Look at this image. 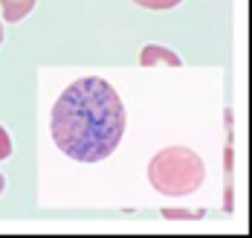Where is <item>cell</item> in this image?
Here are the masks:
<instances>
[{
  "label": "cell",
  "instance_id": "obj_7",
  "mask_svg": "<svg viewBox=\"0 0 252 238\" xmlns=\"http://www.w3.org/2000/svg\"><path fill=\"white\" fill-rule=\"evenodd\" d=\"M165 218H174V221H189V218H200V212L194 215V212H171V209H162Z\"/></svg>",
  "mask_w": 252,
  "mask_h": 238
},
{
  "label": "cell",
  "instance_id": "obj_8",
  "mask_svg": "<svg viewBox=\"0 0 252 238\" xmlns=\"http://www.w3.org/2000/svg\"><path fill=\"white\" fill-rule=\"evenodd\" d=\"M3 189H6V180H3V174H0V195H3Z\"/></svg>",
  "mask_w": 252,
  "mask_h": 238
},
{
  "label": "cell",
  "instance_id": "obj_4",
  "mask_svg": "<svg viewBox=\"0 0 252 238\" xmlns=\"http://www.w3.org/2000/svg\"><path fill=\"white\" fill-rule=\"evenodd\" d=\"M0 9L9 24H18L35 9V0H0Z\"/></svg>",
  "mask_w": 252,
  "mask_h": 238
},
{
  "label": "cell",
  "instance_id": "obj_6",
  "mask_svg": "<svg viewBox=\"0 0 252 238\" xmlns=\"http://www.w3.org/2000/svg\"><path fill=\"white\" fill-rule=\"evenodd\" d=\"M12 154V139H9V131L0 125V160H9Z\"/></svg>",
  "mask_w": 252,
  "mask_h": 238
},
{
  "label": "cell",
  "instance_id": "obj_9",
  "mask_svg": "<svg viewBox=\"0 0 252 238\" xmlns=\"http://www.w3.org/2000/svg\"><path fill=\"white\" fill-rule=\"evenodd\" d=\"M0 44H3V24H0Z\"/></svg>",
  "mask_w": 252,
  "mask_h": 238
},
{
  "label": "cell",
  "instance_id": "obj_3",
  "mask_svg": "<svg viewBox=\"0 0 252 238\" xmlns=\"http://www.w3.org/2000/svg\"><path fill=\"white\" fill-rule=\"evenodd\" d=\"M139 64L142 67H154V64H165V67H180L183 64V58L174 53V50H168V47H159V44H148V47H142L139 50Z\"/></svg>",
  "mask_w": 252,
  "mask_h": 238
},
{
  "label": "cell",
  "instance_id": "obj_5",
  "mask_svg": "<svg viewBox=\"0 0 252 238\" xmlns=\"http://www.w3.org/2000/svg\"><path fill=\"white\" fill-rule=\"evenodd\" d=\"M136 6H142V9H154V12H162V9H174L177 3H183V0H133Z\"/></svg>",
  "mask_w": 252,
  "mask_h": 238
},
{
  "label": "cell",
  "instance_id": "obj_2",
  "mask_svg": "<svg viewBox=\"0 0 252 238\" xmlns=\"http://www.w3.org/2000/svg\"><path fill=\"white\" fill-rule=\"evenodd\" d=\"M206 177V166L203 160L183 145H168L162 151H157L148 163V180L159 195L168 198H186L194 195L203 186Z\"/></svg>",
  "mask_w": 252,
  "mask_h": 238
},
{
  "label": "cell",
  "instance_id": "obj_1",
  "mask_svg": "<svg viewBox=\"0 0 252 238\" xmlns=\"http://www.w3.org/2000/svg\"><path fill=\"white\" fill-rule=\"evenodd\" d=\"M125 105L104 79L87 76L73 81L52 107V139L78 163L107 160L125 136Z\"/></svg>",
  "mask_w": 252,
  "mask_h": 238
}]
</instances>
